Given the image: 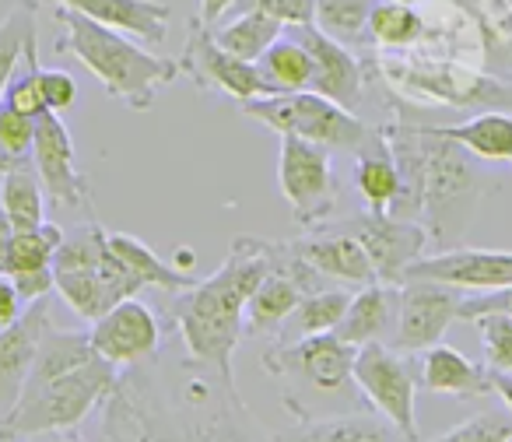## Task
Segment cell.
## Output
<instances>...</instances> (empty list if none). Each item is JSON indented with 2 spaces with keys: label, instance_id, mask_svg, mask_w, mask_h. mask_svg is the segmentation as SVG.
<instances>
[{
  "label": "cell",
  "instance_id": "obj_1",
  "mask_svg": "<svg viewBox=\"0 0 512 442\" xmlns=\"http://www.w3.org/2000/svg\"><path fill=\"white\" fill-rule=\"evenodd\" d=\"M278 267V243L256 236H235L228 260L193 288L176 295L172 323L186 344L190 362L235 386L232 355L246 334V306L260 281Z\"/></svg>",
  "mask_w": 512,
  "mask_h": 442
},
{
  "label": "cell",
  "instance_id": "obj_2",
  "mask_svg": "<svg viewBox=\"0 0 512 442\" xmlns=\"http://www.w3.org/2000/svg\"><path fill=\"white\" fill-rule=\"evenodd\" d=\"M120 390L134 404L151 442H271L246 411L239 386H225L218 376L211 383L193 376V383H186L179 400L169 407L158 404L151 379L137 376V369L120 372Z\"/></svg>",
  "mask_w": 512,
  "mask_h": 442
},
{
  "label": "cell",
  "instance_id": "obj_3",
  "mask_svg": "<svg viewBox=\"0 0 512 442\" xmlns=\"http://www.w3.org/2000/svg\"><path fill=\"white\" fill-rule=\"evenodd\" d=\"M53 18L64 25V39L57 43V50L74 53L102 81L109 99L123 102L134 113H148L158 92L172 85L183 71L179 60L158 57V53L144 50V43H137V39L106 29V25L64 8V4H53Z\"/></svg>",
  "mask_w": 512,
  "mask_h": 442
},
{
  "label": "cell",
  "instance_id": "obj_4",
  "mask_svg": "<svg viewBox=\"0 0 512 442\" xmlns=\"http://www.w3.org/2000/svg\"><path fill=\"white\" fill-rule=\"evenodd\" d=\"M421 127V123H418ZM425 134V193H421V225L428 229V239L442 250H453L456 239L467 232L470 218H474L477 204L488 190H495L488 176L477 169L467 148H460L456 141L432 134L428 127H421Z\"/></svg>",
  "mask_w": 512,
  "mask_h": 442
},
{
  "label": "cell",
  "instance_id": "obj_5",
  "mask_svg": "<svg viewBox=\"0 0 512 442\" xmlns=\"http://www.w3.org/2000/svg\"><path fill=\"white\" fill-rule=\"evenodd\" d=\"M120 383V369L95 355L81 369L50 379L43 386L22 390L15 411L0 418V442H29L43 432H71L88 418Z\"/></svg>",
  "mask_w": 512,
  "mask_h": 442
},
{
  "label": "cell",
  "instance_id": "obj_6",
  "mask_svg": "<svg viewBox=\"0 0 512 442\" xmlns=\"http://www.w3.org/2000/svg\"><path fill=\"white\" fill-rule=\"evenodd\" d=\"M53 288L81 320H99L116 302L141 292L120 257L109 250V229L95 221L64 236L53 257Z\"/></svg>",
  "mask_w": 512,
  "mask_h": 442
},
{
  "label": "cell",
  "instance_id": "obj_7",
  "mask_svg": "<svg viewBox=\"0 0 512 442\" xmlns=\"http://www.w3.org/2000/svg\"><path fill=\"white\" fill-rule=\"evenodd\" d=\"M239 109L249 120L271 127L278 137L292 134L327 151H344V155H362L383 137V127H369L365 120H358L355 109H344L341 102L313 88L288 95H260V99L239 102Z\"/></svg>",
  "mask_w": 512,
  "mask_h": 442
},
{
  "label": "cell",
  "instance_id": "obj_8",
  "mask_svg": "<svg viewBox=\"0 0 512 442\" xmlns=\"http://www.w3.org/2000/svg\"><path fill=\"white\" fill-rule=\"evenodd\" d=\"M355 344L344 341L337 330L330 334H309L299 341H274V348L264 351V369L274 379H285L288 397H299V393H320V397H341L351 390L355 376Z\"/></svg>",
  "mask_w": 512,
  "mask_h": 442
},
{
  "label": "cell",
  "instance_id": "obj_9",
  "mask_svg": "<svg viewBox=\"0 0 512 442\" xmlns=\"http://www.w3.org/2000/svg\"><path fill=\"white\" fill-rule=\"evenodd\" d=\"M278 183L288 207H292L295 225H302L306 232L327 225L337 200H341V186H337L334 165H330V151L292 134L281 137Z\"/></svg>",
  "mask_w": 512,
  "mask_h": 442
},
{
  "label": "cell",
  "instance_id": "obj_10",
  "mask_svg": "<svg viewBox=\"0 0 512 442\" xmlns=\"http://www.w3.org/2000/svg\"><path fill=\"white\" fill-rule=\"evenodd\" d=\"M351 376L376 414H383L407 439L418 442V372L404 358V351L386 348L383 341L362 344Z\"/></svg>",
  "mask_w": 512,
  "mask_h": 442
},
{
  "label": "cell",
  "instance_id": "obj_11",
  "mask_svg": "<svg viewBox=\"0 0 512 442\" xmlns=\"http://www.w3.org/2000/svg\"><path fill=\"white\" fill-rule=\"evenodd\" d=\"M337 229L351 232L365 246L372 267H376V278L383 285H404L407 271L425 257L428 243H432L421 221L393 218V214H376V211L337 221Z\"/></svg>",
  "mask_w": 512,
  "mask_h": 442
},
{
  "label": "cell",
  "instance_id": "obj_12",
  "mask_svg": "<svg viewBox=\"0 0 512 442\" xmlns=\"http://www.w3.org/2000/svg\"><path fill=\"white\" fill-rule=\"evenodd\" d=\"M179 67L193 78V85L204 92H221L235 102H249L267 95V85L256 71L253 60H239L228 50H221L214 39L211 25H204L200 18H190V32H186V46Z\"/></svg>",
  "mask_w": 512,
  "mask_h": 442
},
{
  "label": "cell",
  "instance_id": "obj_13",
  "mask_svg": "<svg viewBox=\"0 0 512 442\" xmlns=\"http://www.w3.org/2000/svg\"><path fill=\"white\" fill-rule=\"evenodd\" d=\"M92 348L99 358H106L116 369H141L162 348V323H158L155 309L141 302L137 295L116 302L109 313L92 320Z\"/></svg>",
  "mask_w": 512,
  "mask_h": 442
},
{
  "label": "cell",
  "instance_id": "obj_14",
  "mask_svg": "<svg viewBox=\"0 0 512 442\" xmlns=\"http://www.w3.org/2000/svg\"><path fill=\"white\" fill-rule=\"evenodd\" d=\"M460 302V288L425 278L404 281L400 285L397 327H393V348L404 351V355H418V351L439 344L449 323H456V316H460Z\"/></svg>",
  "mask_w": 512,
  "mask_h": 442
},
{
  "label": "cell",
  "instance_id": "obj_15",
  "mask_svg": "<svg viewBox=\"0 0 512 442\" xmlns=\"http://www.w3.org/2000/svg\"><path fill=\"white\" fill-rule=\"evenodd\" d=\"M32 165H36L39 179H43L46 197L57 207H92V183H88L85 169L78 162V148H74L71 130L64 127L60 113L36 116V151H32Z\"/></svg>",
  "mask_w": 512,
  "mask_h": 442
},
{
  "label": "cell",
  "instance_id": "obj_16",
  "mask_svg": "<svg viewBox=\"0 0 512 442\" xmlns=\"http://www.w3.org/2000/svg\"><path fill=\"white\" fill-rule=\"evenodd\" d=\"M411 278L439 281V285L460 288V292H498V288L512 285V250L453 246V250H439L435 257H421L404 281Z\"/></svg>",
  "mask_w": 512,
  "mask_h": 442
},
{
  "label": "cell",
  "instance_id": "obj_17",
  "mask_svg": "<svg viewBox=\"0 0 512 442\" xmlns=\"http://www.w3.org/2000/svg\"><path fill=\"white\" fill-rule=\"evenodd\" d=\"M285 32L299 39L309 57H313V81H309V88L341 102L344 109H358L365 92V71H362V60L355 57V50L330 39L316 22L288 25Z\"/></svg>",
  "mask_w": 512,
  "mask_h": 442
},
{
  "label": "cell",
  "instance_id": "obj_18",
  "mask_svg": "<svg viewBox=\"0 0 512 442\" xmlns=\"http://www.w3.org/2000/svg\"><path fill=\"white\" fill-rule=\"evenodd\" d=\"M50 323V306H46V299H39L25 306V313L15 323L0 327V418L15 411V404L22 400L25 379H29L36 351Z\"/></svg>",
  "mask_w": 512,
  "mask_h": 442
},
{
  "label": "cell",
  "instance_id": "obj_19",
  "mask_svg": "<svg viewBox=\"0 0 512 442\" xmlns=\"http://www.w3.org/2000/svg\"><path fill=\"white\" fill-rule=\"evenodd\" d=\"M295 250L330 281H348V285H372V281H379L365 246L351 232L337 229V225L309 229L302 239H295Z\"/></svg>",
  "mask_w": 512,
  "mask_h": 442
},
{
  "label": "cell",
  "instance_id": "obj_20",
  "mask_svg": "<svg viewBox=\"0 0 512 442\" xmlns=\"http://www.w3.org/2000/svg\"><path fill=\"white\" fill-rule=\"evenodd\" d=\"M50 4H64V8L78 11L106 29L123 32L144 46H162L169 36L172 8L162 0H50Z\"/></svg>",
  "mask_w": 512,
  "mask_h": 442
},
{
  "label": "cell",
  "instance_id": "obj_21",
  "mask_svg": "<svg viewBox=\"0 0 512 442\" xmlns=\"http://www.w3.org/2000/svg\"><path fill=\"white\" fill-rule=\"evenodd\" d=\"M418 383L432 393H442V397H460V400L488 397V393H495L488 365L470 362L463 351L449 348V344H442V341L421 351Z\"/></svg>",
  "mask_w": 512,
  "mask_h": 442
},
{
  "label": "cell",
  "instance_id": "obj_22",
  "mask_svg": "<svg viewBox=\"0 0 512 442\" xmlns=\"http://www.w3.org/2000/svg\"><path fill=\"white\" fill-rule=\"evenodd\" d=\"M397 313H400V285L372 281V285H362V292L351 295V306L344 313L337 334L348 344H355V348L383 341L390 334V327H397Z\"/></svg>",
  "mask_w": 512,
  "mask_h": 442
},
{
  "label": "cell",
  "instance_id": "obj_23",
  "mask_svg": "<svg viewBox=\"0 0 512 442\" xmlns=\"http://www.w3.org/2000/svg\"><path fill=\"white\" fill-rule=\"evenodd\" d=\"M278 442H411L383 414H337V418H299Z\"/></svg>",
  "mask_w": 512,
  "mask_h": 442
},
{
  "label": "cell",
  "instance_id": "obj_24",
  "mask_svg": "<svg viewBox=\"0 0 512 442\" xmlns=\"http://www.w3.org/2000/svg\"><path fill=\"white\" fill-rule=\"evenodd\" d=\"M278 250H281V243H278ZM302 295H306L302 281L295 278L292 271H285V267H274V271L260 281V288L253 292V299H249L246 330H249V334L281 337L285 323L292 320L295 309H299Z\"/></svg>",
  "mask_w": 512,
  "mask_h": 442
},
{
  "label": "cell",
  "instance_id": "obj_25",
  "mask_svg": "<svg viewBox=\"0 0 512 442\" xmlns=\"http://www.w3.org/2000/svg\"><path fill=\"white\" fill-rule=\"evenodd\" d=\"M109 250L120 257V264L130 271V278L141 288H158V292H186V288L197 285L193 274H183L162 260L155 250H151L144 239L127 236V232H109Z\"/></svg>",
  "mask_w": 512,
  "mask_h": 442
},
{
  "label": "cell",
  "instance_id": "obj_26",
  "mask_svg": "<svg viewBox=\"0 0 512 442\" xmlns=\"http://www.w3.org/2000/svg\"><path fill=\"white\" fill-rule=\"evenodd\" d=\"M432 134L456 141L467 148L470 155L484 158V162H512V116L488 109V113L474 116L467 123H449V127H428Z\"/></svg>",
  "mask_w": 512,
  "mask_h": 442
},
{
  "label": "cell",
  "instance_id": "obj_27",
  "mask_svg": "<svg viewBox=\"0 0 512 442\" xmlns=\"http://www.w3.org/2000/svg\"><path fill=\"white\" fill-rule=\"evenodd\" d=\"M92 358H95L92 337L81 334V330H64L50 323L43 334V344H39V351H36L29 379H25V390L50 383V379L64 376V372H71V369H81V365L92 362Z\"/></svg>",
  "mask_w": 512,
  "mask_h": 442
},
{
  "label": "cell",
  "instance_id": "obj_28",
  "mask_svg": "<svg viewBox=\"0 0 512 442\" xmlns=\"http://www.w3.org/2000/svg\"><path fill=\"white\" fill-rule=\"evenodd\" d=\"M355 186L365 197V204H369V211L390 214L393 200H397V190H400V172H397V158H393L386 134L379 137L372 148H365L362 155H355Z\"/></svg>",
  "mask_w": 512,
  "mask_h": 442
},
{
  "label": "cell",
  "instance_id": "obj_29",
  "mask_svg": "<svg viewBox=\"0 0 512 442\" xmlns=\"http://www.w3.org/2000/svg\"><path fill=\"white\" fill-rule=\"evenodd\" d=\"M256 71L264 78L267 95H288V92H306L313 81V57L295 36H281L267 53L256 60Z\"/></svg>",
  "mask_w": 512,
  "mask_h": 442
},
{
  "label": "cell",
  "instance_id": "obj_30",
  "mask_svg": "<svg viewBox=\"0 0 512 442\" xmlns=\"http://www.w3.org/2000/svg\"><path fill=\"white\" fill-rule=\"evenodd\" d=\"M211 32L221 50L256 64V60L267 53V46H274L285 36V25L271 15H260V11H235L225 25H218V29H211Z\"/></svg>",
  "mask_w": 512,
  "mask_h": 442
},
{
  "label": "cell",
  "instance_id": "obj_31",
  "mask_svg": "<svg viewBox=\"0 0 512 442\" xmlns=\"http://www.w3.org/2000/svg\"><path fill=\"white\" fill-rule=\"evenodd\" d=\"M0 211L8 214L15 232L39 229L46 221V190L39 172L15 169L8 176H0Z\"/></svg>",
  "mask_w": 512,
  "mask_h": 442
},
{
  "label": "cell",
  "instance_id": "obj_32",
  "mask_svg": "<svg viewBox=\"0 0 512 442\" xmlns=\"http://www.w3.org/2000/svg\"><path fill=\"white\" fill-rule=\"evenodd\" d=\"M379 0H316V25L348 50L372 43L369 18Z\"/></svg>",
  "mask_w": 512,
  "mask_h": 442
},
{
  "label": "cell",
  "instance_id": "obj_33",
  "mask_svg": "<svg viewBox=\"0 0 512 442\" xmlns=\"http://www.w3.org/2000/svg\"><path fill=\"white\" fill-rule=\"evenodd\" d=\"M369 36L376 46L386 50H407L425 36V18L414 4H397V0H379L369 18Z\"/></svg>",
  "mask_w": 512,
  "mask_h": 442
},
{
  "label": "cell",
  "instance_id": "obj_34",
  "mask_svg": "<svg viewBox=\"0 0 512 442\" xmlns=\"http://www.w3.org/2000/svg\"><path fill=\"white\" fill-rule=\"evenodd\" d=\"M60 243H64V229L53 225V221H43L39 229H29V232H15L11 253H8V278L25 274V271L53 267V257H57Z\"/></svg>",
  "mask_w": 512,
  "mask_h": 442
},
{
  "label": "cell",
  "instance_id": "obj_35",
  "mask_svg": "<svg viewBox=\"0 0 512 442\" xmlns=\"http://www.w3.org/2000/svg\"><path fill=\"white\" fill-rule=\"evenodd\" d=\"M348 306H351V292L330 285V288H320V292L302 295L299 309H295V316L288 323H295V330H299L302 337L330 334V330L341 327Z\"/></svg>",
  "mask_w": 512,
  "mask_h": 442
},
{
  "label": "cell",
  "instance_id": "obj_36",
  "mask_svg": "<svg viewBox=\"0 0 512 442\" xmlns=\"http://www.w3.org/2000/svg\"><path fill=\"white\" fill-rule=\"evenodd\" d=\"M39 74H43V64H39V32L29 39V46H25V57L22 64L15 67V74H11L8 88H4V106L18 109V113L25 116H43L50 113L46 109V99H43V85H39Z\"/></svg>",
  "mask_w": 512,
  "mask_h": 442
},
{
  "label": "cell",
  "instance_id": "obj_37",
  "mask_svg": "<svg viewBox=\"0 0 512 442\" xmlns=\"http://www.w3.org/2000/svg\"><path fill=\"white\" fill-rule=\"evenodd\" d=\"M32 36H36V0H22L0 22V99H4V88H8L15 67L22 64L25 46H29Z\"/></svg>",
  "mask_w": 512,
  "mask_h": 442
},
{
  "label": "cell",
  "instance_id": "obj_38",
  "mask_svg": "<svg viewBox=\"0 0 512 442\" xmlns=\"http://www.w3.org/2000/svg\"><path fill=\"white\" fill-rule=\"evenodd\" d=\"M36 151V120L0 102V176L29 169Z\"/></svg>",
  "mask_w": 512,
  "mask_h": 442
},
{
  "label": "cell",
  "instance_id": "obj_39",
  "mask_svg": "<svg viewBox=\"0 0 512 442\" xmlns=\"http://www.w3.org/2000/svg\"><path fill=\"white\" fill-rule=\"evenodd\" d=\"M481 330L484 362L495 372H512V316L509 313H488L474 320Z\"/></svg>",
  "mask_w": 512,
  "mask_h": 442
},
{
  "label": "cell",
  "instance_id": "obj_40",
  "mask_svg": "<svg viewBox=\"0 0 512 442\" xmlns=\"http://www.w3.org/2000/svg\"><path fill=\"white\" fill-rule=\"evenodd\" d=\"M509 439H512V421L498 411H484L460 421V425L442 432L432 442H509Z\"/></svg>",
  "mask_w": 512,
  "mask_h": 442
},
{
  "label": "cell",
  "instance_id": "obj_41",
  "mask_svg": "<svg viewBox=\"0 0 512 442\" xmlns=\"http://www.w3.org/2000/svg\"><path fill=\"white\" fill-rule=\"evenodd\" d=\"M235 11H260V15L278 18L285 29L316 22V0H235L228 15H235Z\"/></svg>",
  "mask_w": 512,
  "mask_h": 442
},
{
  "label": "cell",
  "instance_id": "obj_42",
  "mask_svg": "<svg viewBox=\"0 0 512 442\" xmlns=\"http://www.w3.org/2000/svg\"><path fill=\"white\" fill-rule=\"evenodd\" d=\"M39 85H43V99H46V109H50V113H67V109L78 102V81H74L67 71L43 67Z\"/></svg>",
  "mask_w": 512,
  "mask_h": 442
},
{
  "label": "cell",
  "instance_id": "obj_43",
  "mask_svg": "<svg viewBox=\"0 0 512 442\" xmlns=\"http://www.w3.org/2000/svg\"><path fill=\"white\" fill-rule=\"evenodd\" d=\"M488 313H509L512 316V285L498 288V292H474L470 299L460 302V316H456V320L474 323Z\"/></svg>",
  "mask_w": 512,
  "mask_h": 442
},
{
  "label": "cell",
  "instance_id": "obj_44",
  "mask_svg": "<svg viewBox=\"0 0 512 442\" xmlns=\"http://www.w3.org/2000/svg\"><path fill=\"white\" fill-rule=\"evenodd\" d=\"M15 288L18 295H22L25 306H32V302L46 299V295L53 292V267H43V271H25V274H15Z\"/></svg>",
  "mask_w": 512,
  "mask_h": 442
},
{
  "label": "cell",
  "instance_id": "obj_45",
  "mask_svg": "<svg viewBox=\"0 0 512 442\" xmlns=\"http://www.w3.org/2000/svg\"><path fill=\"white\" fill-rule=\"evenodd\" d=\"M235 0H200V11H197V18L204 25H214V22H221V18L228 15V8H232Z\"/></svg>",
  "mask_w": 512,
  "mask_h": 442
},
{
  "label": "cell",
  "instance_id": "obj_46",
  "mask_svg": "<svg viewBox=\"0 0 512 442\" xmlns=\"http://www.w3.org/2000/svg\"><path fill=\"white\" fill-rule=\"evenodd\" d=\"M11 239H15V225H11V221H8V214L0 211V274H8Z\"/></svg>",
  "mask_w": 512,
  "mask_h": 442
},
{
  "label": "cell",
  "instance_id": "obj_47",
  "mask_svg": "<svg viewBox=\"0 0 512 442\" xmlns=\"http://www.w3.org/2000/svg\"><path fill=\"white\" fill-rule=\"evenodd\" d=\"M491 386H495V393L502 397V404L512 411V372H495V369H491Z\"/></svg>",
  "mask_w": 512,
  "mask_h": 442
},
{
  "label": "cell",
  "instance_id": "obj_48",
  "mask_svg": "<svg viewBox=\"0 0 512 442\" xmlns=\"http://www.w3.org/2000/svg\"><path fill=\"white\" fill-rule=\"evenodd\" d=\"M172 267H176V271H183V274H190L186 267H197V253L186 250V246H179V250H176V264H172Z\"/></svg>",
  "mask_w": 512,
  "mask_h": 442
},
{
  "label": "cell",
  "instance_id": "obj_49",
  "mask_svg": "<svg viewBox=\"0 0 512 442\" xmlns=\"http://www.w3.org/2000/svg\"><path fill=\"white\" fill-rule=\"evenodd\" d=\"M137 442H151V435H148V432H144V428H141V439H137Z\"/></svg>",
  "mask_w": 512,
  "mask_h": 442
},
{
  "label": "cell",
  "instance_id": "obj_50",
  "mask_svg": "<svg viewBox=\"0 0 512 442\" xmlns=\"http://www.w3.org/2000/svg\"><path fill=\"white\" fill-rule=\"evenodd\" d=\"M397 4H414V8H418V4H421V0H397Z\"/></svg>",
  "mask_w": 512,
  "mask_h": 442
},
{
  "label": "cell",
  "instance_id": "obj_51",
  "mask_svg": "<svg viewBox=\"0 0 512 442\" xmlns=\"http://www.w3.org/2000/svg\"><path fill=\"white\" fill-rule=\"evenodd\" d=\"M505 46H509V53H512V39H509V43H505Z\"/></svg>",
  "mask_w": 512,
  "mask_h": 442
},
{
  "label": "cell",
  "instance_id": "obj_52",
  "mask_svg": "<svg viewBox=\"0 0 512 442\" xmlns=\"http://www.w3.org/2000/svg\"><path fill=\"white\" fill-rule=\"evenodd\" d=\"M509 442H512V439H509Z\"/></svg>",
  "mask_w": 512,
  "mask_h": 442
}]
</instances>
